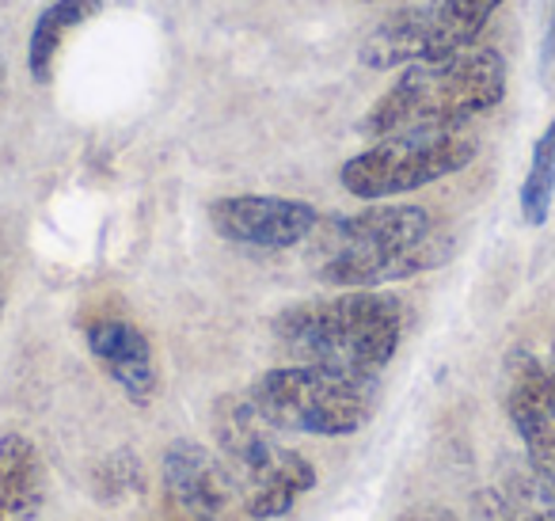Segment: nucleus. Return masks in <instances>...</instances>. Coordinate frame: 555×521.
<instances>
[{
    "label": "nucleus",
    "instance_id": "f8f14e48",
    "mask_svg": "<svg viewBox=\"0 0 555 521\" xmlns=\"http://www.w3.org/2000/svg\"><path fill=\"white\" fill-rule=\"evenodd\" d=\"M47 498V468L24 434L0 437V521H31Z\"/></svg>",
    "mask_w": 555,
    "mask_h": 521
},
{
    "label": "nucleus",
    "instance_id": "aec40b11",
    "mask_svg": "<svg viewBox=\"0 0 555 521\" xmlns=\"http://www.w3.org/2000/svg\"><path fill=\"white\" fill-rule=\"evenodd\" d=\"M0 92H4V65H0Z\"/></svg>",
    "mask_w": 555,
    "mask_h": 521
},
{
    "label": "nucleus",
    "instance_id": "412c9836",
    "mask_svg": "<svg viewBox=\"0 0 555 521\" xmlns=\"http://www.w3.org/2000/svg\"><path fill=\"white\" fill-rule=\"evenodd\" d=\"M0 308H4V290H0Z\"/></svg>",
    "mask_w": 555,
    "mask_h": 521
},
{
    "label": "nucleus",
    "instance_id": "0eeeda50",
    "mask_svg": "<svg viewBox=\"0 0 555 521\" xmlns=\"http://www.w3.org/2000/svg\"><path fill=\"white\" fill-rule=\"evenodd\" d=\"M499 9L502 0H434L426 9H408L365 39L362 62L370 69L446 62L476 47Z\"/></svg>",
    "mask_w": 555,
    "mask_h": 521
},
{
    "label": "nucleus",
    "instance_id": "1a4fd4ad",
    "mask_svg": "<svg viewBox=\"0 0 555 521\" xmlns=\"http://www.w3.org/2000/svg\"><path fill=\"white\" fill-rule=\"evenodd\" d=\"M506 415L537 475L555 487V369L529 351L506 361Z\"/></svg>",
    "mask_w": 555,
    "mask_h": 521
},
{
    "label": "nucleus",
    "instance_id": "20e7f679",
    "mask_svg": "<svg viewBox=\"0 0 555 521\" xmlns=\"http://www.w3.org/2000/svg\"><path fill=\"white\" fill-rule=\"evenodd\" d=\"M214 437L236 480L247 518L270 521L294 510L301 495L317 487V468L297 449L274 437L251 396H221L214 404Z\"/></svg>",
    "mask_w": 555,
    "mask_h": 521
},
{
    "label": "nucleus",
    "instance_id": "6e6552de",
    "mask_svg": "<svg viewBox=\"0 0 555 521\" xmlns=\"http://www.w3.org/2000/svg\"><path fill=\"white\" fill-rule=\"evenodd\" d=\"M209 225L217 237L262 252H286L312 237L320 225L317 206L278 194H229L209 206Z\"/></svg>",
    "mask_w": 555,
    "mask_h": 521
},
{
    "label": "nucleus",
    "instance_id": "a211bd4d",
    "mask_svg": "<svg viewBox=\"0 0 555 521\" xmlns=\"http://www.w3.org/2000/svg\"><path fill=\"white\" fill-rule=\"evenodd\" d=\"M544 62H555V0L547 9V31H544Z\"/></svg>",
    "mask_w": 555,
    "mask_h": 521
},
{
    "label": "nucleus",
    "instance_id": "f257e3e1",
    "mask_svg": "<svg viewBox=\"0 0 555 521\" xmlns=\"http://www.w3.org/2000/svg\"><path fill=\"white\" fill-rule=\"evenodd\" d=\"M320 282L335 290H380L449 263L453 237L423 206H365L327 217L309 237Z\"/></svg>",
    "mask_w": 555,
    "mask_h": 521
},
{
    "label": "nucleus",
    "instance_id": "ddd939ff",
    "mask_svg": "<svg viewBox=\"0 0 555 521\" xmlns=\"http://www.w3.org/2000/svg\"><path fill=\"white\" fill-rule=\"evenodd\" d=\"M103 12V0H50L47 9L35 16L31 39H27V73L35 85H50L54 80V62L62 54L65 39L73 31L95 20Z\"/></svg>",
    "mask_w": 555,
    "mask_h": 521
},
{
    "label": "nucleus",
    "instance_id": "4468645a",
    "mask_svg": "<svg viewBox=\"0 0 555 521\" xmlns=\"http://www.w3.org/2000/svg\"><path fill=\"white\" fill-rule=\"evenodd\" d=\"M476 521H555V487L529 468L506 491H479Z\"/></svg>",
    "mask_w": 555,
    "mask_h": 521
},
{
    "label": "nucleus",
    "instance_id": "9b49d317",
    "mask_svg": "<svg viewBox=\"0 0 555 521\" xmlns=\"http://www.w3.org/2000/svg\"><path fill=\"white\" fill-rule=\"evenodd\" d=\"M88 351L103 366V373L122 389L126 399H133L138 407L153 404L160 392V377H156L153 346L141 335V328L118 316H103L88 328Z\"/></svg>",
    "mask_w": 555,
    "mask_h": 521
},
{
    "label": "nucleus",
    "instance_id": "2eb2a0df",
    "mask_svg": "<svg viewBox=\"0 0 555 521\" xmlns=\"http://www.w3.org/2000/svg\"><path fill=\"white\" fill-rule=\"evenodd\" d=\"M552 202H555V118L544 126V134L532 145L529 176L521 179V191H517L521 221L529 229H540L552 217Z\"/></svg>",
    "mask_w": 555,
    "mask_h": 521
},
{
    "label": "nucleus",
    "instance_id": "423d86ee",
    "mask_svg": "<svg viewBox=\"0 0 555 521\" xmlns=\"http://www.w3.org/2000/svg\"><path fill=\"white\" fill-rule=\"evenodd\" d=\"M476 138L453 134H396L377 138L370 149L350 156L339 168V183L347 194L362 202L400 199L418 187H430L446 176L464 171L476 161Z\"/></svg>",
    "mask_w": 555,
    "mask_h": 521
},
{
    "label": "nucleus",
    "instance_id": "9d476101",
    "mask_svg": "<svg viewBox=\"0 0 555 521\" xmlns=\"http://www.w3.org/2000/svg\"><path fill=\"white\" fill-rule=\"evenodd\" d=\"M164 503L179 521H224L236 498V480L224 457L198 442H171L160 468Z\"/></svg>",
    "mask_w": 555,
    "mask_h": 521
},
{
    "label": "nucleus",
    "instance_id": "dca6fc26",
    "mask_svg": "<svg viewBox=\"0 0 555 521\" xmlns=\"http://www.w3.org/2000/svg\"><path fill=\"white\" fill-rule=\"evenodd\" d=\"M107 483H115V487L103 495V498H111V503H118L122 495H133V491H141L145 475H141L138 457H133V453H115V457H111L107 465L100 468V491L107 487Z\"/></svg>",
    "mask_w": 555,
    "mask_h": 521
},
{
    "label": "nucleus",
    "instance_id": "7ed1b4c3",
    "mask_svg": "<svg viewBox=\"0 0 555 521\" xmlns=\"http://www.w3.org/2000/svg\"><path fill=\"white\" fill-rule=\"evenodd\" d=\"M506 100V62L499 50H464L446 62H418L400 73L362 118V134H453L468 118L491 115Z\"/></svg>",
    "mask_w": 555,
    "mask_h": 521
},
{
    "label": "nucleus",
    "instance_id": "f3484780",
    "mask_svg": "<svg viewBox=\"0 0 555 521\" xmlns=\"http://www.w3.org/2000/svg\"><path fill=\"white\" fill-rule=\"evenodd\" d=\"M396 521H461L453 510H446V506H415V510L400 513Z\"/></svg>",
    "mask_w": 555,
    "mask_h": 521
},
{
    "label": "nucleus",
    "instance_id": "f03ea898",
    "mask_svg": "<svg viewBox=\"0 0 555 521\" xmlns=\"http://www.w3.org/2000/svg\"><path fill=\"white\" fill-rule=\"evenodd\" d=\"M403 301L380 290H347L301 301L274 316V339L289 358L377 381L403 339Z\"/></svg>",
    "mask_w": 555,
    "mask_h": 521
},
{
    "label": "nucleus",
    "instance_id": "39448f33",
    "mask_svg": "<svg viewBox=\"0 0 555 521\" xmlns=\"http://www.w3.org/2000/svg\"><path fill=\"white\" fill-rule=\"evenodd\" d=\"M247 396L270 427L289 434L347 437L373 415V381L312 361L267 369Z\"/></svg>",
    "mask_w": 555,
    "mask_h": 521
},
{
    "label": "nucleus",
    "instance_id": "6ab92c4d",
    "mask_svg": "<svg viewBox=\"0 0 555 521\" xmlns=\"http://www.w3.org/2000/svg\"><path fill=\"white\" fill-rule=\"evenodd\" d=\"M547 366H552V369H555V339H552V358H547Z\"/></svg>",
    "mask_w": 555,
    "mask_h": 521
}]
</instances>
